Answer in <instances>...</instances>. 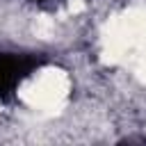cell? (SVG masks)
<instances>
[{
  "instance_id": "cell-1",
  "label": "cell",
  "mask_w": 146,
  "mask_h": 146,
  "mask_svg": "<svg viewBox=\"0 0 146 146\" xmlns=\"http://www.w3.org/2000/svg\"><path fill=\"white\" fill-rule=\"evenodd\" d=\"M66 94V78L59 71H46L43 75L34 78L30 82V87L25 89V98L30 100V105H39V107H50L57 105Z\"/></svg>"
}]
</instances>
